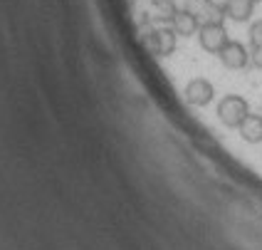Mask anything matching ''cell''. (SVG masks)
<instances>
[{"label":"cell","mask_w":262,"mask_h":250,"mask_svg":"<svg viewBox=\"0 0 262 250\" xmlns=\"http://www.w3.org/2000/svg\"><path fill=\"white\" fill-rule=\"evenodd\" d=\"M183 97H186V102L190 107H205V104L213 102V97H215V89L213 85L203 79V77H198V79H190L186 89H183Z\"/></svg>","instance_id":"obj_5"},{"label":"cell","mask_w":262,"mask_h":250,"mask_svg":"<svg viewBox=\"0 0 262 250\" xmlns=\"http://www.w3.org/2000/svg\"><path fill=\"white\" fill-rule=\"evenodd\" d=\"M250 3H255V5H257V3H260V0H250Z\"/></svg>","instance_id":"obj_13"},{"label":"cell","mask_w":262,"mask_h":250,"mask_svg":"<svg viewBox=\"0 0 262 250\" xmlns=\"http://www.w3.org/2000/svg\"><path fill=\"white\" fill-rule=\"evenodd\" d=\"M183 10L195 15L201 25H210V23H223L225 20V8L213 3V0H186Z\"/></svg>","instance_id":"obj_3"},{"label":"cell","mask_w":262,"mask_h":250,"mask_svg":"<svg viewBox=\"0 0 262 250\" xmlns=\"http://www.w3.org/2000/svg\"><path fill=\"white\" fill-rule=\"evenodd\" d=\"M220 62L228 67V70H243L250 65V52L243 43H235V40H228V45L218 52Z\"/></svg>","instance_id":"obj_6"},{"label":"cell","mask_w":262,"mask_h":250,"mask_svg":"<svg viewBox=\"0 0 262 250\" xmlns=\"http://www.w3.org/2000/svg\"><path fill=\"white\" fill-rule=\"evenodd\" d=\"M176 13H178V5L173 0H154L151 20H156V23H173Z\"/></svg>","instance_id":"obj_10"},{"label":"cell","mask_w":262,"mask_h":250,"mask_svg":"<svg viewBox=\"0 0 262 250\" xmlns=\"http://www.w3.org/2000/svg\"><path fill=\"white\" fill-rule=\"evenodd\" d=\"M240 136L248 141V144H260L262 141V117L260 114H248L245 121L237 127Z\"/></svg>","instance_id":"obj_9"},{"label":"cell","mask_w":262,"mask_h":250,"mask_svg":"<svg viewBox=\"0 0 262 250\" xmlns=\"http://www.w3.org/2000/svg\"><path fill=\"white\" fill-rule=\"evenodd\" d=\"M171 28L176 30V35L190 37V35H195V32L201 30V23H198V17L190 15L188 10H178L176 17H173V23H171Z\"/></svg>","instance_id":"obj_8"},{"label":"cell","mask_w":262,"mask_h":250,"mask_svg":"<svg viewBox=\"0 0 262 250\" xmlns=\"http://www.w3.org/2000/svg\"><path fill=\"white\" fill-rule=\"evenodd\" d=\"M176 30L173 28H154V30H146L144 32V47L151 52V55H156V57H168V55H173L176 50Z\"/></svg>","instance_id":"obj_1"},{"label":"cell","mask_w":262,"mask_h":250,"mask_svg":"<svg viewBox=\"0 0 262 250\" xmlns=\"http://www.w3.org/2000/svg\"><path fill=\"white\" fill-rule=\"evenodd\" d=\"M223 8H225V17H230L235 23H248L252 17L255 3H250V0H225Z\"/></svg>","instance_id":"obj_7"},{"label":"cell","mask_w":262,"mask_h":250,"mask_svg":"<svg viewBox=\"0 0 262 250\" xmlns=\"http://www.w3.org/2000/svg\"><path fill=\"white\" fill-rule=\"evenodd\" d=\"M198 43L205 52L218 55L220 50L228 45V30L223 23H210V25H201L198 30Z\"/></svg>","instance_id":"obj_4"},{"label":"cell","mask_w":262,"mask_h":250,"mask_svg":"<svg viewBox=\"0 0 262 250\" xmlns=\"http://www.w3.org/2000/svg\"><path fill=\"white\" fill-rule=\"evenodd\" d=\"M248 114H250L248 102H245L243 97H237V94H228V97H223L218 104V119L225 127H230V129H237V127L245 121Z\"/></svg>","instance_id":"obj_2"},{"label":"cell","mask_w":262,"mask_h":250,"mask_svg":"<svg viewBox=\"0 0 262 250\" xmlns=\"http://www.w3.org/2000/svg\"><path fill=\"white\" fill-rule=\"evenodd\" d=\"M250 43H252V47H262V20H257L250 28Z\"/></svg>","instance_id":"obj_11"},{"label":"cell","mask_w":262,"mask_h":250,"mask_svg":"<svg viewBox=\"0 0 262 250\" xmlns=\"http://www.w3.org/2000/svg\"><path fill=\"white\" fill-rule=\"evenodd\" d=\"M250 62L257 67V70H262V47H252V55H250Z\"/></svg>","instance_id":"obj_12"}]
</instances>
